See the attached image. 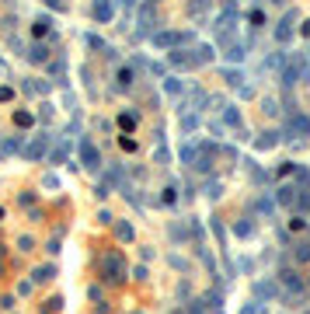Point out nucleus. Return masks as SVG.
<instances>
[{"label":"nucleus","mask_w":310,"mask_h":314,"mask_svg":"<svg viewBox=\"0 0 310 314\" xmlns=\"http://www.w3.org/2000/svg\"><path fill=\"white\" fill-rule=\"evenodd\" d=\"M307 73H310V60H307V56H289V60L279 66V84L289 91V88H296V84L303 81Z\"/></svg>","instance_id":"f257e3e1"},{"label":"nucleus","mask_w":310,"mask_h":314,"mask_svg":"<svg viewBox=\"0 0 310 314\" xmlns=\"http://www.w3.org/2000/svg\"><path fill=\"white\" fill-rule=\"evenodd\" d=\"M282 140H300V136H310V115H303V112H293V115H286V126H282V133H279Z\"/></svg>","instance_id":"f03ea898"},{"label":"nucleus","mask_w":310,"mask_h":314,"mask_svg":"<svg viewBox=\"0 0 310 314\" xmlns=\"http://www.w3.org/2000/svg\"><path fill=\"white\" fill-rule=\"evenodd\" d=\"M150 38L157 49H174V46H188L196 38V31H153Z\"/></svg>","instance_id":"7ed1b4c3"},{"label":"nucleus","mask_w":310,"mask_h":314,"mask_svg":"<svg viewBox=\"0 0 310 314\" xmlns=\"http://www.w3.org/2000/svg\"><path fill=\"white\" fill-rule=\"evenodd\" d=\"M98 269H101V280H105V283H122V280H126V265H122L119 255H105Z\"/></svg>","instance_id":"20e7f679"},{"label":"nucleus","mask_w":310,"mask_h":314,"mask_svg":"<svg viewBox=\"0 0 310 314\" xmlns=\"http://www.w3.org/2000/svg\"><path fill=\"white\" fill-rule=\"evenodd\" d=\"M276 283L286 290V293H303V276L293 269V265H279V272H276Z\"/></svg>","instance_id":"39448f33"},{"label":"nucleus","mask_w":310,"mask_h":314,"mask_svg":"<svg viewBox=\"0 0 310 314\" xmlns=\"http://www.w3.org/2000/svg\"><path fill=\"white\" fill-rule=\"evenodd\" d=\"M81 164H84L91 175H98V171H101V154H98V147H94V140H91V136H84V140H81Z\"/></svg>","instance_id":"423d86ee"},{"label":"nucleus","mask_w":310,"mask_h":314,"mask_svg":"<svg viewBox=\"0 0 310 314\" xmlns=\"http://www.w3.org/2000/svg\"><path fill=\"white\" fill-rule=\"evenodd\" d=\"M46 150H49V136H46V133H38L31 143H25V147H21V157H25V161H42Z\"/></svg>","instance_id":"0eeeda50"},{"label":"nucleus","mask_w":310,"mask_h":314,"mask_svg":"<svg viewBox=\"0 0 310 314\" xmlns=\"http://www.w3.org/2000/svg\"><path fill=\"white\" fill-rule=\"evenodd\" d=\"M91 18L98 25H108L115 18V0H91Z\"/></svg>","instance_id":"6e6552de"},{"label":"nucleus","mask_w":310,"mask_h":314,"mask_svg":"<svg viewBox=\"0 0 310 314\" xmlns=\"http://www.w3.org/2000/svg\"><path fill=\"white\" fill-rule=\"evenodd\" d=\"M279 297H282V290H279L276 280H258L254 283V300H279Z\"/></svg>","instance_id":"1a4fd4ad"},{"label":"nucleus","mask_w":310,"mask_h":314,"mask_svg":"<svg viewBox=\"0 0 310 314\" xmlns=\"http://www.w3.org/2000/svg\"><path fill=\"white\" fill-rule=\"evenodd\" d=\"M153 25H157V11H153L150 4H143V7H140V31H136V35H140V38H143V35H150V31H153Z\"/></svg>","instance_id":"9d476101"},{"label":"nucleus","mask_w":310,"mask_h":314,"mask_svg":"<svg viewBox=\"0 0 310 314\" xmlns=\"http://www.w3.org/2000/svg\"><path fill=\"white\" fill-rule=\"evenodd\" d=\"M220 119H223V126H226V129H237V133H244V119H241V112H237V105H226V108H223V115H220Z\"/></svg>","instance_id":"9b49d317"},{"label":"nucleus","mask_w":310,"mask_h":314,"mask_svg":"<svg viewBox=\"0 0 310 314\" xmlns=\"http://www.w3.org/2000/svg\"><path fill=\"white\" fill-rule=\"evenodd\" d=\"M168 63H171L174 70H192V66H196L188 49H171V53H168Z\"/></svg>","instance_id":"f8f14e48"},{"label":"nucleus","mask_w":310,"mask_h":314,"mask_svg":"<svg viewBox=\"0 0 310 314\" xmlns=\"http://www.w3.org/2000/svg\"><path fill=\"white\" fill-rule=\"evenodd\" d=\"M28 63H49V42H31L28 53H25Z\"/></svg>","instance_id":"ddd939ff"},{"label":"nucleus","mask_w":310,"mask_h":314,"mask_svg":"<svg viewBox=\"0 0 310 314\" xmlns=\"http://www.w3.org/2000/svg\"><path fill=\"white\" fill-rule=\"evenodd\" d=\"M296 192H300V185H293V182L279 185V188H276V203H279V206H293V203H296Z\"/></svg>","instance_id":"4468645a"},{"label":"nucleus","mask_w":310,"mask_h":314,"mask_svg":"<svg viewBox=\"0 0 310 314\" xmlns=\"http://www.w3.org/2000/svg\"><path fill=\"white\" fill-rule=\"evenodd\" d=\"M244 56H248V42H226V60H230V66H237V63H244Z\"/></svg>","instance_id":"2eb2a0df"},{"label":"nucleus","mask_w":310,"mask_h":314,"mask_svg":"<svg viewBox=\"0 0 310 314\" xmlns=\"http://www.w3.org/2000/svg\"><path fill=\"white\" fill-rule=\"evenodd\" d=\"M188 53H192V63H196V66H209L216 60L213 46H196V49H188Z\"/></svg>","instance_id":"dca6fc26"},{"label":"nucleus","mask_w":310,"mask_h":314,"mask_svg":"<svg viewBox=\"0 0 310 314\" xmlns=\"http://www.w3.org/2000/svg\"><path fill=\"white\" fill-rule=\"evenodd\" d=\"M115 238H119L122 245H133V238H136L133 223H126V220H115Z\"/></svg>","instance_id":"f3484780"},{"label":"nucleus","mask_w":310,"mask_h":314,"mask_svg":"<svg viewBox=\"0 0 310 314\" xmlns=\"http://www.w3.org/2000/svg\"><path fill=\"white\" fill-rule=\"evenodd\" d=\"M202 307L213 311V314H220V311H223V293H220V290H209V293L202 297Z\"/></svg>","instance_id":"a211bd4d"},{"label":"nucleus","mask_w":310,"mask_h":314,"mask_svg":"<svg viewBox=\"0 0 310 314\" xmlns=\"http://www.w3.org/2000/svg\"><path fill=\"white\" fill-rule=\"evenodd\" d=\"M220 73H223V81H226L230 88H244V73H241L237 66H223Z\"/></svg>","instance_id":"6ab92c4d"},{"label":"nucleus","mask_w":310,"mask_h":314,"mask_svg":"<svg viewBox=\"0 0 310 314\" xmlns=\"http://www.w3.org/2000/svg\"><path fill=\"white\" fill-rule=\"evenodd\" d=\"M293 258H296L300 265H310V238H307V241H296V245H293Z\"/></svg>","instance_id":"aec40b11"},{"label":"nucleus","mask_w":310,"mask_h":314,"mask_svg":"<svg viewBox=\"0 0 310 314\" xmlns=\"http://www.w3.org/2000/svg\"><path fill=\"white\" fill-rule=\"evenodd\" d=\"M192 168H196L199 175H209V171H213V157H209V154H196V161H192Z\"/></svg>","instance_id":"412c9836"},{"label":"nucleus","mask_w":310,"mask_h":314,"mask_svg":"<svg viewBox=\"0 0 310 314\" xmlns=\"http://www.w3.org/2000/svg\"><path fill=\"white\" fill-rule=\"evenodd\" d=\"M279 143V133H261L258 140H254V150H272Z\"/></svg>","instance_id":"4be33fe9"},{"label":"nucleus","mask_w":310,"mask_h":314,"mask_svg":"<svg viewBox=\"0 0 310 314\" xmlns=\"http://www.w3.org/2000/svg\"><path fill=\"white\" fill-rule=\"evenodd\" d=\"M133 66H119V91H129L133 88Z\"/></svg>","instance_id":"5701e85b"},{"label":"nucleus","mask_w":310,"mask_h":314,"mask_svg":"<svg viewBox=\"0 0 310 314\" xmlns=\"http://www.w3.org/2000/svg\"><path fill=\"white\" fill-rule=\"evenodd\" d=\"M161 203H164V206H174V203H178V185H174V182H168V185H164Z\"/></svg>","instance_id":"b1692460"},{"label":"nucleus","mask_w":310,"mask_h":314,"mask_svg":"<svg viewBox=\"0 0 310 314\" xmlns=\"http://www.w3.org/2000/svg\"><path fill=\"white\" fill-rule=\"evenodd\" d=\"M66 154H70V143L63 140V143H59V147L49 154V161H53V164H63V161H66Z\"/></svg>","instance_id":"393cba45"},{"label":"nucleus","mask_w":310,"mask_h":314,"mask_svg":"<svg viewBox=\"0 0 310 314\" xmlns=\"http://www.w3.org/2000/svg\"><path fill=\"white\" fill-rule=\"evenodd\" d=\"M234 234H237V238H251V234H254V223H251V220H237V223H234Z\"/></svg>","instance_id":"a878e982"},{"label":"nucleus","mask_w":310,"mask_h":314,"mask_svg":"<svg viewBox=\"0 0 310 314\" xmlns=\"http://www.w3.org/2000/svg\"><path fill=\"white\" fill-rule=\"evenodd\" d=\"M164 91H168V94H171V98H178V94H181V91H185V84H181V81H178V77H168V81H164Z\"/></svg>","instance_id":"bb28decb"},{"label":"nucleus","mask_w":310,"mask_h":314,"mask_svg":"<svg viewBox=\"0 0 310 314\" xmlns=\"http://www.w3.org/2000/svg\"><path fill=\"white\" fill-rule=\"evenodd\" d=\"M254 210H258L261 217H272V210H276V206H272V199H268V195H258V203H254Z\"/></svg>","instance_id":"cd10ccee"},{"label":"nucleus","mask_w":310,"mask_h":314,"mask_svg":"<svg viewBox=\"0 0 310 314\" xmlns=\"http://www.w3.org/2000/svg\"><path fill=\"white\" fill-rule=\"evenodd\" d=\"M171 238H174L178 245H185V241L192 238V234H188V227H185V223H174V227H171Z\"/></svg>","instance_id":"c85d7f7f"},{"label":"nucleus","mask_w":310,"mask_h":314,"mask_svg":"<svg viewBox=\"0 0 310 314\" xmlns=\"http://www.w3.org/2000/svg\"><path fill=\"white\" fill-rule=\"evenodd\" d=\"M31 276H35L38 283H49V280L56 276V269H53V265H42V269H35V272H31Z\"/></svg>","instance_id":"c756f323"},{"label":"nucleus","mask_w":310,"mask_h":314,"mask_svg":"<svg viewBox=\"0 0 310 314\" xmlns=\"http://www.w3.org/2000/svg\"><path fill=\"white\" fill-rule=\"evenodd\" d=\"M293 35H296V31H293V25H282V21H279V28H276V42H289Z\"/></svg>","instance_id":"7c9ffc66"},{"label":"nucleus","mask_w":310,"mask_h":314,"mask_svg":"<svg viewBox=\"0 0 310 314\" xmlns=\"http://www.w3.org/2000/svg\"><path fill=\"white\" fill-rule=\"evenodd\" d=\"M293 210H300V213H307V210H310V192H303V188L296 192V203H293Z\"/></svg>","instance_id":"2f4dec72"},{"label":"nucleus","mask_w":310,"mask_h":314,"mask_svg":"<svg viewBox=\"0 0 310 314\" xmlns=\"http://www.w3.org/2000/svg\"><path fill=\"white\" fill-rule=\"evenodd\" d=\"M46 31H49V18H46V14L31 21V35H46Z\"/></svg>","instance_id":"473e14b6"},{"label":"nucleus","mask_w":310,"mask_h":314,"mask_svg":"<svg viewBox=\"0 0 310 314\" xmlns=\"http://www.w3.org/2000/svg\"><path fill=\"white\" fill-rule=\"evenodd\" d=\"M14 150H21V136H7L4 147H0V154H14Z\"/></svg>","instance_id":"72a5a7b5"},{"label":"nucleus","mask_w":310,"mask_h":314,"mask_svg":"<svg viewBox=\"0 0 310 314\" xmlns=\"http://www.w3.org/2000/svg\"><path fill=\"white\" fill-rule=\"evenodd\" d=\"M196 126H199V115H188V112H185V115H181V129H185V133H192Z\"/></svg>","instance_id":"f704fd0d"},{"label":"nucleus","mask_w":310,"mask_h":314,"mask_svg":"<svg viewBox=\"0 0 310 314\" xmlns=\"http://www.w3.org/2000/svg\"><path fill=\"white\" fill-rule=\"evenodd\" d=\"M14 123H18V126H31L35 115H31V112H14Z\"/></svg>","instance_id":"c9c22d12"},{"label":"nucleus","mask_w":310,"mask_h":314,"mask_svg":"<svg viewBox=\"0 0 310 314\" xmlns=\"http://www.w3.org/2000/svg\"><path fill=\"white\" fill-rule=\"evenodd\" d=\"M206 195H209V199H220V195H223V192H220V182H216V178L206 185Z\"/></svg>","instance_id":"e433bc0d"},{"label":"nucleus","mask_w":310,"mask_h":314,"mask_svg":"<svg viewBox=\"0 0 310 314\" xmlns=\"http://www.w3.org/2000/svg\"><path fill=\"white\" fill-rule=\"evenodd\" d=\"M181 161H188V168H192V161H196V147H181Z\"/></svg>","instance_id":"4c0bfd02"},{"label":"nucleus","mask_w":310,"mask_h":314,"mask_svg":"<svg viewBox=\"0 0 310 314\" xmlns=\"http://www.w3.org/2000/svg\"><path fill=\"white\" fill-rule=\"evenodd\" d=\"M248 21H251L254 28H258V25H265V11H258V7H254V11L248 14Z\"/></svg>","instance_id":"58836bf2"},{"label":"nucleus","mask_w":310,"mask_h":314,"mask_svg":"<svg viewBox=\"0 0 310 314\" xmlns=\"http://www.w3.org/2000/svg\"><path fill=\"white\" fill-rule=\"evenodd\" d=\"M84 42H87L91 49H108V46L101 42V38H98V35H84Z\"/></svg>","instance_id":"ea45409f"},{"label":"nucleus","mask_w":310,"mask_h":314,"mask_svg":"<svg viewBox=\"0 0 310 314\" xmlns=\"http://www.w3.org/2000/svg\"><path fill=\"white\" fill-rule=\"evenodd\" d=\"M119 123H122L126 129H133V126H136V115H133V112H126V115H119Z\"/></svg>","instance_id":"a19ab883"},{"label":"nucleus","mask_w":310,"mask_h":314,"mask_svg":"<svg viewBox=\"0 0 310 314\" xmlns=\"http://www.w3.org/2000/svg\"><path fill=\"white\" fill-rule=\"evenodd\" d=\"M42 185H46V188H56V185H59V175H46Z\"/></svg>","instance_id":"79ce46f5"},{"label":"nucleus","mask_w":310,"mask_h":314,"mask_svg":"<svg viewBox=\"0 0 310 314\" xmlns=\"http://www.w3.org/2000/svg\"><path fill=\"white\" fill-rule=\"evenodd\" d=\"M171 265H174V269H181V272H185V269H188V262H185V258H181V255H171Z\"/></svg>","instance_id":"37998d69"},{"label":"nucleus","mask_w":310,"mask_h":314,"mask_svg":"<svg viewBox=\"0 0 310 314\" xmlns=\"http://www.w3.org/2000/svg\"><path fill=\"white\" fill-rule=\"evenodd\" d=\"M133 276H136V280H146V276H150V269H146V265H136V269H133Z\"/></svg>","instance_id":"c03bdc74"},{"label":"nucleus","mask_w":310,"mask_h":314,"mask_svg":"<svg viewBox=\"0 0 310 314\" xmlns=\"http://www.w3.org/2000/svg\"><path fill=\"white\" fill-rule=\"evenodd\" d=\"M206 4H209V0H192V4H188V11H192V14H196V11H202Z\"/></svg>","instance_id":"a18cd8bd"},{"label":"nucleus","mask_w":310,"mask_h":314,"mask_svg":"<svg viewBox=\"0 0 310 314\" xmlns=\"http://www.w3.org/2000/svg\"><path fill=\"white\" fill-rule=\"evenodd\" d=\"M18 248H21V251H31V248H35V241H31V238H21V241H18Z\"/></svg>","instance_id":"49530a36"},{"label":"nucleus","mask_w":310,"mask_h":314,"mask_svg":"<svg viewBox=\"0 0 310 314\" xmlns=\"http://www.w3.org/2000/svg\"><path fill=\"white\" fill-rule=\"evenodd\" d=\"M18 293H21V297H28V293H31V280H25V283L18 286Z\"/></svg>","instance_id":"de8ad7c7"},{"label":"nucleus","mask_w":310,"mask_h":314,"mask_svg":"<svg viewBox=\"0 0 310 314\" xmlns=\"http://www.w3.org/2000/svg\"><path fill=\"white\" fill-rule=\"evenodd\" d=\"M241 314H258V300H254V304H248V307H241Z\"/></svg>","instance_id":"09e8293b"},{"label":"nucleus","mask_w":310,"mask_h":314,"mask_svg":"<svg viewBox=\"0 0 310 314\" xmlns=\"http://www.w3.org/2000/svg\"><path fill=\"white\" fill-rule=\"evenodd\" d=\"M300 35H310V21H307V25H303V28H300Z\"/></svg>","instance_id":"8fccbe9b"},{"label":"nucleus","mask_w":310,"mask_h":314,"mask_svg":"<svg viewBox=\"0 0 310 314\" xmlns=\"http://www.w3.org/2000/svg\"><path fill=\"white\" fill-rule=\"evenodd\" d=\"M46 4H49V7H63V4H59V0H46Z\"/></svg>","instance_id":"3c124183"},{"label":"nucleus","mask_w":310,"mask_h":314,"mask_svg":"<svg viewBox=\"0 0 310 314\" xmlns=\"http://www.w3.org/2000/svg\"><path fill=\"white\" fill-rule=\"evenodd\" d=\"M303 290H310V276H307V280H303Z\"/></svg>","instance_id":"603ef678"},{"label":"nucleus","mask_w":310,"mask_h":314,"mask_svg":"<svg viewBox=\"0 0 310 314\" xmlns=\"http://www.w3.org/2000/svg\"><path fill=\"white\" fill-rule=\"evenodd\" d=\"M146 4H150V7H153V4H161V0H146Z\"/></svg>","instance_id":"864d4df0"},{"label":"nucleus","mask_w":310,"mask_h":314,"mask_svg":"<svg viewBox=\"0 0 310 314\" xmlns=\"http://www.w3.org/2000/svg\"><path fill=\"white\" fill-rule=\"evenodd\" d=\"M171 314H185V311H181V307H178V311H171Z\"/></svg>","instance_id":"5fc2aeb1"},{"label":"nucleus","mask_w":310,"mask_h":314,"mask_svg":"<svg viewBox=\"0 0 310 314\" xmlns=\"http://www.w3.org/2000/svg\"><path fill=\"white\" fill-rule=\"evenodd\" d=\"M0 220H4V210H0Z\"/></svg>","instance_id":"6e6d98bb"},{"label":"nucleus","mask_w":310,"mask_h":314,"mask_svg":"<svg viewBox=\"0 0 310 314\" xmlns=\"http://www.w3.org/2000/svg\"><path fill=\"white\" fill-rule=\"evenodd\" d=\"M133 314H140V311H133Z\"/></svg>","instance_id":"4d7b16f0"}]
</instances>
